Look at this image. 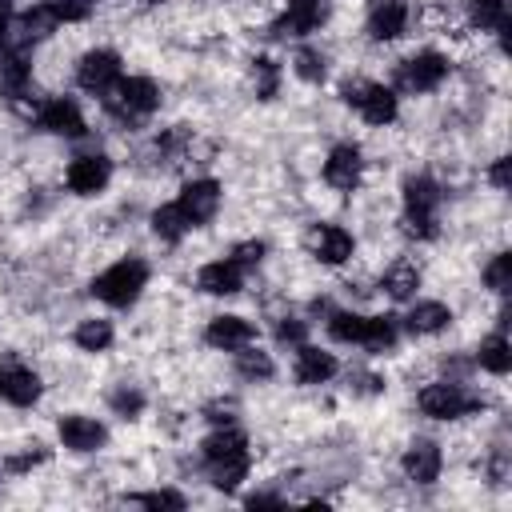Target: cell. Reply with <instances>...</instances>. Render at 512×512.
<instances>
[{
  "label": "cell",
  "mask_w": 512,
  "mask_h": 512,
  "mask_svg": "<svg viewBox=\"0 0 512 512\" xmlns=\"http://www.w3.org/2000/svg\"><path fill=\"white\" fill-rule=\"evenodd\" d=\"M108 180H112V160H108L104 152L72 156V164H68V172H64V184H68V192H76V196H96V192L108 188Z\"/></svg>",
  "instance_id": "7c38bea8"
},
{
  "label": "cell",
  "mask_w": 512,
  "mask_h": 512,
  "mask_svg": "<svg viewBox=\"0 0 512 512\" xmlns=\"http://www.w3.org/2000/svg\"><path fill=\"white\" fill-rule=\"evenodd\" d=\"M72 340H76L80 352H108L112 340H116V332H112L108 320H96V316H92V320H80V324H76Z\"/></svg>",
  "instance_id": "f1b7e54d"
},
{
  "label": "cell",
  "mask_w": 512,
  "mask_h": 512,
  "mask_svg": "<svg viewBox=\"0 0 512 512\" xmlns=\"http://www.w3.org/2000/svg\"><path fill=\"white\" fill-rule=\"evenodd\" d=\"M328 336L336 344H360V332H364V316L360 312H328Z\"/></svg>",
  "instance_id": "836d02e7"
},
{
  "label": "cell",
  "mask_w": 512,
  "mask_h": 512,
  "mask_svg": "<svg viewBox=\"0 0 512 512\" xmlns=\"http://www.w3.org/2000/svg\"><path fill=\"white\" fill-rule=\"evenodd\" d=\"M476 364H480L484 372H492V376H508V368H512V344H508V336H504V324L480 340Z\"/></svg>",
  "instance_id": "d4e9b609"
},
{
  "label": "cell",
  "mask_w": 512,
  "mask_h": 512,
  "mask_svg": "<svg viewBox=\"0 0 512 512\" xmlns=\"http://www.w3.org/2000/svg\"><path fill=\"white\" fill-rule=\"evenodd\" d=\"M204 340H208L212 348H220V352H236V348H244V344L256 340V328H252V320L224 312V316H212V320H208Z\"/></svg>",
  "instance_id": "ffe728a7"
},
{
  "label": "cell",
  "mask_w": 512,
  "mask_h": 512,
  "mask_svg": "<svg viewBox=\"0 0 512 512\" xmlns=\"http://www.w3.org/2000/svg\"><path fill=\"white\" fill-rule=\"evenodd\" d=\"M56 436H60V444H64L68 452H96V448L108 444V428H104L96 416H84V412L60 416Z\"/></svg>",
  "instance_id": "9a60e30c"
},
{
  "label": "cell",
  "mask_w": 512,
  "mask_h": 512,
  "mask_svg": "<svg viewBox=\"0 0 512 512\" xmlns=\"http://www.w3.org/2000/svg\"><path fill=\"white\" fill-rule=\"evenodd\" d=\"M236 372H240L244 380H272L276 364H272V356H268V352H260V348L244 344V348H236Z\"/></svg>",
  "instance_id": "4dcf8cb0"
},
{
  "label": "cell",
  "mask_w": 512,
  "mask_h": 512,
  "mask_svg": "<svg viewBox=\"0 0 512 512\" xmlns=\"http://www.w3.org/2000/svg\"><path fill=\"white\" fill-rule=\"evenodd\" d=\"M400 468H404V476H408L412 484H436V480H440V468H444V452H440L436 440L416 436V440L404 448Z\"/></svg>",
  "instance_id": "2e32d148"
},
{
  "label": "cell",
  "mask_w": 512,
  "mask_h": 512,
  "mask_svg": "<svg viewBox=\"0 0 512 512\" xmlns=\"http://www.w3.org/2000/svg\"><path fill=\"white\" fill-rule=\"evenodd\" d=\"M28 88H32V64H28V52L8 44L4 56H0V96H4L8 104H20V100L28 96Z\"/></svg>",
  "instance_id": "ac0fdd59"
},
{
  "label": "cell",
  "mask_w": 512,
  "mask_h": 512,
  "mask_svg": "<svg viewBox=\"0 0 512 512\" xmlns=\"http://www.w3.org/2000/svg\"><path fill=\"white\" fill-rule=\"evenodd\" d=\"M468 20L480 32H504V24H508L504 0H468Z\"/></svg>",
  "instance_id": "1f68e13d"
},
{
  "label": "cell",
  "mask_w": 512,
  "mask_h": 512,
  "mask_svg": "<svg viewBox=\"0 0 512 512\" xmlns=\"http://www.w3.org/2000/svg\"><path fill=\"white\" fill-rule=\"evenodd\" d=\"M44 4L52 8V16H56L60 24H80V20H88L92 8H96V0H44Z\"/></svg>",
  "instance_id": "74e56055"
},
{
  "label": "cell",
  "mask_w": 512,
  "mask_h": 512,
  "mask_svg": "<svg viewBox=\"0 0 512 512\" xmlns=\"http://www.w3.org/2000/svg\"><path fill=\"white\" fill-rule=\"evenodd\" d=\"M12 20H16V0H0V48L8 44V32H12Z\"/></svg>",
  "instance_id": "f6af8a7d"
},
{
  "label": "cell",
  "mask_w": 512,
  "mask_h": 512,
  "mask_svg": "<svg viewBox=\"0 0 512 512\" xmlns=\"http://www.w3.org/2000/svg\"><path fill=\"white\" fill-rule=\"evenodd\" d=\"M360 176H364V152L352 140L332 144V152L324 156V184L336 192H356Z\"/></svg>",
  "instance_id": "8fae6325"
},
{
  "label": "cell",
  "mask_w": 512,
  "mask_h": 512,
  "mask_svg": "<svg viewBox=\"0 0 512 512\" xmlns=\"http://www.w3.org/2000/svg\"><path fill=\"white\" fill-rule=\"evenodd\" d=\"M252 88H256V100H272L280 92V64L272 56L252 60Z\"/></svg>",
  "instance_id": "d6a6232c"
},
{
  "label": "cell",
  "mask_w": 512,
  "mask_h": 512,
  "mask_svg": "<svg viewBox=\"0 0 512 512\" xmlns=\"http://www.w3.org/2000/svg\"><path fill=\"white\" fill-rule=\"evenodd\" d=\"M400 200H404L400 228L416 240H436L440 236V200H444L440 184L428 172H412L400 184Z\"/></svg>",
  "instance_id": "7a4b0ae2"
},
{
  "label": "cell",
  "mask_w": 512,
  "mask_h": 512,
  "mask_svg": "<svg viewBox=\"0 0 512 512\" xmlns=\"http://www.w3.org/2000/svg\"><path fill=\"white\" fill-rule=\"evenodd\" d=\"M200 460H204V472L216 488L232 492L248 468H252V448H248V436L232 424H220L204 444H200Z\"/></svg>",
  "instance_id": "6da1fadb"
},
{
  "label": "cell",
  "mask_w": 512,
  "mask_h": 512,
  "mask_svg": "<svg viewBox=\"0 0 512 512\" xmlns=\"http://www.w3.org/2000/svg\"><path fill=\"white\" fill-rule=\"evenodd\" d=\"M352 388H356V392H364V396H372V392H380V388H384V380H380V376H372V372H352Z\"/></svg>",
  "instance_id": "ee69618b"
},
{
  "label": "cell",
  "mask_w": 512,
  "mask_h": 512,
  "mask_svg": "<svg viewBox=\"0 0 512 512\" xmlns=\"http://www.w3.org/2000/svg\"><path fill=\"white\" fill-rule=\"evenodd\" d=\"M380 288L392 296V300H412L416 288H420V268L412 260H396L384 276H380Z\"/></svg>",
  "instance_id": "4316f807"
},
{
  "label": "cell",
  "mask_w": 512,
  "mask_h": 512,
  "mask_svg": "<svg viewBox=\"0 0 512 512\" xmlns=\"http://www.w3.org/2000/svg\"><path fill=\"white\" fill-rule=\"evenodd\" d=\"M448 72H452V60L444 52L424 48V52L396 64V88L408 92V96H424V92H436L448 80Z\"/></svg>",
  "instance_id": "52a82bcc"
},
{
  "label": "cell",
  "mask_w": 512,
  "mask_h": 512,
  "mask_svg": "<svg viewBox=\"0 0 512 512\" xmlns=\"http://www.w3.org/2000/svg\"><path fill=\"white\" fill-rule=\"evenodd\" d=\"M120 80V52L112 48H92L76 60V84L92 96H104Z\"/></svg>",
  "instance_id": "30bf717a"
},
{
  "label": "cell",
  "mask_w": 512,
  "mask_h": 512,
  "mask_svg": "<svg viewBox=\"0 0 512 512\" xmlns=\"http://www.w3.org/2000/svg\"><path fill=\"white\" fill-rule=\"evenodd\" d=\"M144 288H148V264H144L140 256H128V260L108 264V268L88 284V292H92L100 304H108V308H128V304H136Z\"/></svg>",
  "instance_id": "277c9868"
},
{
  "label": "cell",
  "mask_w": 512,
  "mask_h": 512,
  "mask_svg": "<svg viewBox=\"0 0 512 512\" xmlns=\"http://www.w3.org/2000/svg\"><path fill=\"white\" fill-rule=\"evenodd\" d=\"M340 96H344V104H352V108L364 116V124H372V128H388V124L400 116V96H396V88H388V84H376V80H348V84L340 88Z\"/></svg>",
  "instance_id": "8992f818"
},
{
  "label": "cell",
  "mask_w": 512,
  "mask_h": 512,
  "mask_svg": "<svg viewBox=\"0 0 512 512\" xmlns=\"http://www.w3.org/2000/svg\"><path fill=\"white\" fill-rule=\"evenodd\" d=\"M152 232H156L164 244H180L192 228H188L184 212H180V208H176V200H172V204H160V208L152 212Z\"/></svg>",
  "instance_id": "83f0119b"
},
{
  "label": "cell",
  "mask_w": 512,
  "mask_h": 512,
  "mask_svg": "<svg viewBox=\"0 0 512 512\" xmlns=\"http://www.w3.org/2000/svg\"><path fill=\"white\" fill-rule=\"evenodd\" d=\"M108 408H112L116 416H124V420H136V416L144 412V392H140L136 384H116V388L108 392Z\"/></svg>",
  "instance_id": "e575fe53"
},
{
  "label": "cell",
  "mask_w": 512,
  "mask_h": 512,
  "mask_svg": "<svg viewBox=\"0 0 512 512\" xmlns=\"http://www.w3.org/2000/svg\"><path fill=\"white\" fill-rule=\"evenodd\" d=\"M488 180L496 192H508V156H496L492 168H488Z\"/></svg>",
  "instance_id": "7bdbcfd3"
},
{
  "label": "cell",
  "mask_w": 512,
  "mask_h": 512,
  "mask_svg": "<svg viewBox=\"0 0 512 512\" xmlns=\"http://www.w3.org/2000/svg\"><path fill=\"white\" fill-rule=\"evenodd\" d=\"M56 24H60V20H56V16H52V8H48V4L40 0V4L32 8V12H24L20 20H12L8 44H12V48H24V52H28V48H32V44H40L44 36H52V28H56ZM8 44H4V48H8Z\"/></svg>",
  "instance_id": "44dd1931"
},
{
  "label": "cell",
  "mask_w": 512,
  "mask_h": 512,
  "mask_svg": "<svg viewBox=\"0 0 512 512\" xmlns=\"http://www.w3.org/2000/svg\"><path fill=\"white\" fill-rule=\"evenodd\" d=\"M104 112L120 124H144L160 108V88L152 76H120L104 96Z\"/></svg>",
  "instance_id": "3957f363"
},
{
  "label": "cell",
  "mask_w": 512,
  "mask_h": 512,
  "mask_svg": "<svg viewBox=\"0 0 512 512\" xmlns=\"http://www.w3.org/2000/svg\"><path fill=\"white\" fill-rule=\"evenodd\" d=\"M304 336H308V324H304L300 316H280V320H276V344H284V348H300Z\"/></svg>",
  "instance_id": "ab89813d"
},
{
  "label": "cell",
  "mask_w": 512,
  "mask_h": 512,
  "mask_svg": "<svg viewBox=\"0 0 512 512\" xmlns=\"http://www.w3.org/2000/svg\"><path fill=\"white\" fill-rule=\"evenodd\" d=\"M292 72L304 80V84H324V76H328V56L320 52V48H296V56H292Z\"/></svg>",
  "instance_id": "f546056e"
},
{
  "label": "cell",
  "mask_w": 512,
  "mask_h": 512,
  "mask_svg": "<svg viewBox=\"0 0 512 512\" xmlns=\"http://www.w3.org/2000/svg\"><path fill=\"white\" fill-rule=\"evenodd\" d=\"M0 396H4V368H0Z\"/></svg>",
  "instance_id": "7dc6e473"
},
{
  "label": "cell",
  "mask_w": 512,
  "mask_h": 512,
  "mask_svg": "<svg viewBox=\"0 0 512 512\" xmlns=\"http://www.w3.org/2000/svg\"><path fill=\"white\" fill-rule=\"evenodd\" d=\"M132 504H140V508H156V512H180L184 508V496L180 492H172V488H156V492H136V496H128Z\"/></svg>",
  "instance_id": "8d00e7d4"
},
{
  "label": "cell",
  "mask_w": 512,
  "mask_h": 512,
  "mask_svg": "<svg viewBox=\"0 0 512 512\" xmlns=\"http://www.w3.org/2000/svg\"><path fill=\"white\" fill-rule=\"evenodd\" d=\"M204 420H212L216 428H220V424H232V420H236V400H212V404L204 408Z\"/></svg>",
  "instance_id": "b9f144b4"
},
{
  "label": "cell",
  "mask_w": 512,
  "mask_h": 512,
  "mask_svg": "<svg viewBox=\"0 0 512 512\" xmlns=\"http://www.w3.org/2000/svg\"><path fill=\"white\" fill-rule=\"evenodd\" d=\"M196 288L204 296H236L244 288V268L224 256V260H208L200 272H196Z\"/></svg>",
  "instance_id": "d6986e66"
},
{
  "label": "cell",
  "mask_w": 512,
  "mask_h": 512,
  "mask_svg": "<svg viewBox=\"0 0 512 512\" xmlns=\"http://www.w3.org/2000/svg\"><path fill=\"white\" fill-rule=\"evenodd\" d=\"M452 324V308L444 304V300H416L412 308H408V316H404V328L412 332V336H436V332H444Z\"/></svg>",
  "instance_id": "603a6c76"
},
{
  "label": "cell",
  "mask_w": 512,
  "mask_h": 512,
  "mask_svg": "<svg viewBox=\"0 0 512 512\" xmlns=\"http://www.w3.org/2000/svg\"><path fill=\"white\" fill-rule=\"evenodd\" d=\"M144 4H164V0H144Z\"/></svg>",
  "instance_id": "c3c4849f"
},
{
  "label": "cell",
  "mask_w": 512,
  "mask_h": 512,
  "mask_svg": "<svg viewBox=\"0 0 512 512\" xmlns=\"http://www.w3.org/2000/svg\"><path fill=\"white\" fill-rule=\"evenodd\" d=\"M264 252H268V244H264V240H240V244L232 248V260L248 272V268H256V264L264 260Z\"/></svg>",
  "instance_id": "60d3db41"
},
{
  "label": "cell",
  "mask_w": 512,
  "mask_h": 512,
  "mask_svg": "<svg viewBox=\"0 0 512 512\" xmlns=\"http://www.w3.org/2000/svg\"><path fill=\"white\" fill-rule=\"evenodd\" d=\"M244 504H248V508H280L284 496H276V492H252Z\"/></svg>",
  "instance_id": "bcb514c9"
},
{
  "label": "cell",
  "mask_w": 512,
  "mask_h": 512,
  "mask_svg": "<svg viewBox=\"0 0 512 512\" xmlns=\"http://www.w3.org/2000/svg\"><path fill=\"white\" fill-rule=\"evenodd\" d=\"M40 392H44V384H40V376H36L32 368H24V364L4 368V400H8V404L32 408V404L40 400Z\"/></svg>",
  "instance_id": "cb8c5ba5"
},
{
  "label": "cell",
  "mask_w": 512,
  "mask_h": 512,
  "mask_svg": "<svg viewBox=\"0 0 512 512\" xmlns=\"http://www.w3.org/2000/svg\"><path fill=\"white\" fill-rule=\"evenodd\" d=\"M304 248H308L320 264H344V260H352V252H356V240H352V232L340 228V224H312V228L304 232Z\"/></svg>",
  "instance_id": "5bb4252c"
},
{
  "label": "cell",
  "mask_w": 512,
  "mask_h": 512,
  "mask_svg": "<svg viewBox=\"0 0 512 512\" xmlns=\"http://www.w3.org/2000/svg\"><path fill=\"white\" fill-rule=\"evenodd\" d=\"M364 28H368V36H372L376 44L400 40L404 28H408V4H404V0H368Z\"/></svg>",
  "instance_id": "e0dca14e"
},
{
  "label": "cell",
  "mask_w": 512,
  "mask_h": 512,
  "mask_svg": "<svg viewBox=\"0 0 512 512\" xmlns=\"http://www.w3.org/2000/svg\"><path fill=\"white\" fill-rule=\"evenodd\" d=\"M396 340H400V320L396 316H364L360 348H368V352H392Z\"/></svg>",
  "instance_id": "484cf974"
},
{
  "label": "cell",
  "mask_w": 512,
  "mask_h": 512,
  "mask_svg": "<svg viewBox=\"0 0 512 512\" xmlns=\"http://www.w3.org/2000/svg\"><path fill=\"white\" fill-rule=\"evenodd\" d=\"M36 128L40 132H52V136H64V140H76L88 132L84 124V112L72 96H48L40 108H36Z\"/></svg>",
  "instance_id": "9c48e42d"
},
{
  "label": "cell",
  "mask_w": 512,
  "mask_h": 512,
  "mask_svg": "<svg viewBox=\"0 0 512 512\" xmlns=\"http://www.w3.org/2000/svg\"><path fill=\"white\" fill-rule=\"evenodd\" d=\"M328 12H332V0H288L284 12L272 20L268 32L276 40H284V36H308V32H316L328 20Z\"/></svg>",
  "instance_id": "ba28073f"
},
{
  "label": "cell",
  "mask_w": 512,
  "mask_h": 512,
  "mask_svg": "<svg viewBox=\"0 0 512 512\" xmlns=\"http://www.w3.org/2000/svg\"><path fill=\"white\" fill-rule=\"evenodd\" d=\"M484 284H488L496 296H504V292L512 288V256H508V252H496V256L484 264Z\"/></svg>",
  "instance_id": "d590c367"
},
{
  "label": "cell",
  "mask_w": 512,
  "mask_h": 512,
  "mask_svg": "<svg viewBox=\"0 0 512 512\" xmlns=\"http://www.w3.org/2000/svg\"><path fill=\"white\" fill-rule=\"evenodd\" d=\"M336 356L324 352V348H312V344H300L296 348V364H292V376L300 384H328L336 376Z\"/></svg>",
  "instance_id": "7402d4cb"
},
{
  "label": "cell",
  "mask_w": 512,
  "mask_h": 512,
  "mask_svg": "<svg viewBox=\"0 0 512 512\" xmlns=\"http://www.w3.org/2000/svg\"><path fill=\"white\" fill-rule=\"evenodd\" d=\"M176 208L184 212L188 228L208 224V220L220 212V184H216V180H208V176L188 180V184L180 188V196H176Z\"/></svg>",
  "instance_id": "4fadbf2b"
},
{
  "label": "cell",
  "mask_w": 512,
  "mask_h": 512,
  "mask_svg": "<svg viewBox=\"0 0 512 512\" xmlns=\"http://www.w3.org/2000/svg\"><path fill=\"white\" fill-rule=\"evenodd\" d=\"M44 460H48V448H44V444H28L24 452H12V456L4 460V472H16V476H20V472L40 468Z\"/></svg>",
  "instance_id": "f35d334b"
},
{
  "label": "cell",
  "mask_w": 512,
  "mask_h": 512,
  "mask_svg": "<svg viewBox=\"0 0 512 512\" xmlns=\"http://www.w3.org/2000/svg\"><path fill=\"white\" fill-rule=\"evenodd\" d=\"M416 408H420L428 420H464V416H472V412H484V396L472 392V388L460 384V380H436V384L420 388Z\"/></svg>",
  "instance_id": "5b68a950"
}]
</instances>
